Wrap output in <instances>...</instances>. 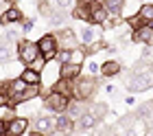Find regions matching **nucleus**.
Wrapping results in <instances>:
<instances>
[{"mask_svg":"<svg viewBox=\"0 0 153 136\" xmlns=\"http://www.w3.org/2000/svg\"><path fill=\"white\" fill-rule=\"evenodd\" d=\"M96 92V77H76L72 79V99L76 101H90L92 95Z\"/></svg>","mask_w":153,"mask_h":136,"instance_id":"1","label":"nucleus"},{"mask_svg":"<svg viewBox=\"0 0 153 136\" xmlns=\"http://www.w3.org/2000/svg\"><path fill=\"white\" fill-rule=\"evenodd\" d=\"M4 40L9 42H20V31L13 26H4Z\"/></svg>","mask_w":153,"mask_h":136,"instance_id":"26","label":"nucleus"},{"mask_svg":"<svg viewBox=\"0 0 153 136\" xmlns=\"http://www.w3.org/2000/svg\"><path fill=\"white\" fill-rule=\"evenodd\" d=\"M20 79H22L26 86H42V75L35 73V70H31L29 66H26L22 73H20Z\"/></svg>","mask_w":153,"mask_h":136,"instance_id":"19","label":"nucleus"},{"mask_svg":"<svg viewBox=\"0 0 153 136\" xmlns=\"http://www.w3.org/2000/svg\"><path fill=\"white\" fill-rule=\"evenodd\" d=\"M103 2V7L107 9V13H109V18H120V13H123V9H125V0H101Z\"/></svg>","mask_w":153,"mask_h":136,"instance_id":"18","label":"nucleus"},{"mask_svg":"<svg viewBox=\"0 0 153 136\" xmlns=\"http://www.w3.org/2000/svg\"><path fill=\"white\" fill-rule=\"evenodd\" d=\"M42 97H44V105L48 110H53L55 114H66L68 103H70V97L61 95V92H55V90H51L48 95L42 92Z\"/></svg>","mask_w":153,"mask_h":136,"instance_id":"3","label":"nucleus"},{"mask_svg":"<svg viewBox=\"0 0 153 136\" xmlns=\"http://www.w3.org/2000/svg\"><path fill=\"white\" fill-rule=\"evenodd\" d=\"M134 44H144V46H151L153 48V24H147L138 31H131V38H129Z\"/></svg>","mask_w":153,"mask_h":136,"instance_id":"9","label":"nucleus"},{"mask_svg":"<svg viewBox=\"0 0 153 136\" xmlns=\"http://www.w3.org/2000/svg\"><path fill=\"white\" fill-rule=\"evenodd\" d=\"M4 2H7V5H9V7H11L13 2H16V0H4Z\"/></svg>","mask_w":153,"mask_h":136,"instance_id":"37","label":"nucleus"},{"mask_svg":"<svg viewBox=\"0 0 153 136\" xmlns=\"http://www.w3.org/2000/svg\"><path fill=\"white\" fill-rule=\"evenodd\" d=\"M70 55H72V51H68V48H61V51H57V57H55V59H57L59 66H61V64H68V62H70Z\"/></svg>","mask_w":153,"mask_h":136,"instance_id":"28","label":"nucleus"},{"mask_svg":"<svg viewBox=\"0 0 153 136\" xmlns=\"http://www.w3.org/2000/svg\"><path fill=\"white\" fill-rule=\"evenodd\" d=\"M90 114H94V116H96V121H99V119H103V116L107 114V105H105V103H96V105H92Z\"/></svg>","mask_w":153,"mask_h":136,"instance_id":"25","label":"nucleus"},{"mask_svg":"<svg viewBox=\"0 0 153 136\" xmlns=\"http://www.w3.org/2000/svg\"><path fill=\"white\" fill-rule=\"evenodd\" d=\"M125 22H127V26L131 29V31H138V29L147 26V22H144V20H142L140 16H138V13H136V16H129L127 20H125Z\"/></svg>","mask_w":153,"mask_h":136,"instance_id":"24","label":"nucleus"},{"mask_svg":"<svg viewBox=\"0 0 153 136\" xmlns=\"http://www.w3.org/2000/svg\"><path fill=\"white\" fill-rule=\"evenodd\" d=\"M88 11H90V24L92 26H105L109 20L107 9L103 7L101 0H90L88 2Z\"/></svg>","mask_w":153,"mask_h":136,"instance_id":"4","label":"nucleus"},{"mask_svg":"<svg viewBox=\"0 0 153 136\" xmlns=\"http://www.w3.org/2000/svg\"><path fill=\"white\" fill-rule=\"evenodd\" d=\"M138 16H140L144 22H153V2H144L142 7H140V11H138Z\"/></svg>","mask_w":153,"mask_h":136,"instance_id":"23","label":"nucleus"},{"mask_svg":"<svg viewBox=\"0 0 153 136\" xmlns=\"http://www.w3.org/2000/svg\"><path fill=\"white\" fill-rule=\"evenodd\" d=\"M94 127H96V116L90 114V112H83L81 116L74 121V130H79V132H90V130H94Z\"/></svg>","mask_w":153,"mask_h":136,"instance_id":"16","label":"nucleus"},{"mask_svg":"<svg viewBox=\"0 0 153 136\" xmlns=\"http://www.w3.org/2000/svg\"><path fill=\"white\" fill-rule=\"evenodd\" d=\"M39 13H42V16H46V18L53 16V7H51L48 0H39Z\"/></svg>","mask_w":153,"mask_h":136,"instance_id":"30","label":"nucleus"},{"mask_svg":"<svg viewBox=\"0 0 153 136\" xmlns=\"http://www.w3.org/2000/svg\"><path fill=\"white\" fill-rule=\"evenodd\" d=\"M153 86V70L149 68L147 73H134V77L127 81V90L129 92H142Z\"/></svg>","mask_w":153,"mask_h":136,"instance_id":"5","label":"nucleus"},{"mask_svg":"<svg viewBox=\"0 0 153 136\" xmlns=\"http://www.w3.org/2000/svg\"><path fill=\"white\" fill-rule=\"evenodd\" d=\"M99 68H101V66H99L96 62H92V64H90V73H92V77H94L96 73H99Z\"/></svg>","mask_w":153,"mask_h":136,"instance_id":"35","label":"nucleus"},{"mask_svg":"<svg viewBox=\"0 0 153 136\" xmlns=\"http://www.w3.org/2000/svg\"><path fill=\"white\" fill-rule=\"evenodd\" d=\"M18 59L24 64V66H29V64L35 59V57H39V51H37V44L31 40H20L18 42Z\"/></svg>","mask_w":153,"mask_h":136,"instance_id":"6","label":"nucleus"},{"mask_svg":"<svg viewBox=\"0 0 153 136\" xmlns=\"http://www.w3.org/2000/svg\"><path fill=\"white\" fill-rule=\"evenodd\" d=\"M74 2H76V5H88L90 0H74Z\"/></svg>","mask_w":153,"mask_h":136,"instance_id":"36","label":"nucleus"},{"mask_svg":"<svg viewBox=\"0 0 153 136\" xmlns=\"http://www.w3.org/2000/svg\"><path fill=\"white\" fill-rule=\"evenodd\" d=\"M42 95V86H26L24 90L16 92V95L9 97V108H16L18 103H24V101H31V99H35Z\"/></svg>","mask_w":153,"mask_h":136,"instance_id":"7","label":"nucleus"},{"mask_svg":"<svg viewBox=\"0 0 153 136\" xmlns=\"http://www.w3.org/2000/svg\"><path fill=\"white\" fill-rule=\"evenodd\" d=\"M55 38H57V42H61L64 44V48H68V51H74V48H79V38H76V33L72 31V29H61L59 33H55Z\"/></svg>","mask_w":153,"mask_h":136,"instance_id":"10","label":"nucleus"},{"mask_svg":"<svg viewBox=\"0 0 153 136\" xmlns=\"http://www.w3.org/2000/svg\"><path fill=\"white\" fill-rule=\"evenodd\" d=\"M22 20H24L22 11H20L16 5H11L9 9L0 16V24H2V26H13V24H18V22H22Z\"/></svg>","mask_w":153,"mask_h":136,"instance_id":"11","label":"nucleus"},{"mask_svg":"<svg viewBox=\"0 0 153 136\" xmlns=\"http://www.w3.org/2000/svg\"><path fill=\"white\" fill-rule=\"evenodd\" d=\"M37 44V51H39V57H44L46 64L53 62L57 57V51H59V42L55 38V33H44L42 38L35 42Z\"/></svg>","mask_w":153,"mask_h":136,"instance_id":"2","label":"nucleus"},{"mask_svg":"<svg viewBox=\"0 0 153 136\" xmlns=\"http://www.w3.org/2000/svg\"><path fill=\"white\" fill-rule=\"evenodd\" d=\"M83 112H85V110H83V101L70 99V103H68V110H66V114H68V116H70L72 121H76V119H79Z\"/></svg>","mask_w":153,"mask_h":136,"instance_id":"21","label":"nucleus"},{"mask_svg":"<svg viewBox=\"0 0 153 136\" xmlns=\"http://www.w3.org/2000/svg\"><path fill=\"white\" fill-rule=\"evenodd\" d=\"M0 108H9V95L0 92Z\"/></svg>","mask_w":153,"mask_h":136,"instance_id":"33","label":"nucleus"},{"mask_svg":"<svg viewBox=\"0 0 153 136\" xmlns=\"http://www.w3.org/2000/svg\"><path fill=\"white\" fill-rule=\"evenodd\" d=\"M72 18H74V20H81V22H90L88 5H76L74 9H72Z\"/></svg>","mask_w":153,"mask_h":136,"instance_id":"22","label":"nucleus"},{"mask_svg":"<svg viewBox=\"0 0 153 136\" xmlns=\"http://www.w3.org/2000/svg\"><path fill=\"white\" fill-rule=\"evenodd\" d=\"M120 70H123V66L118 64L116 59H105L101 64V68H99V73L103 75V77H116V75H120Z\"/></svg>","mask_w":153,"mask_h":136,"instance_id":"17","label":"nucleus"},{"mask_svg":"<svg viewBox=\"0 0 153 136\" xmlns=\"http://www.w3.org/2000/svg\"><path fill=\"white\" fill-rule=\"evenodd\" d=\"M72 2H74V0H55V7H57L59 11H66Z\"/></svg>","mask_w":153,"mask_h":136,"instance_id":"31","label":"nucleus"},{"mask_svg":"<svg viewBox=\"0 0 153 136\" xmlns=\"http://www.w3.org/2000/svg\"><path fill=\"white\" fill-rule=\"evenodd\" d=\"M26 130H29V119H24V116L7 119V136H22Z\"/></svg>","mask_w":153,"mask_h":136,"instance_id":"8","label":"nucleus"},{"mask_svg":"<svg viewBox=\"0 0 153 136\" xmlns=\"http://www.w3.org/2000/svg\"><path fill=\"white\" fill-rule=\"evenodd\" d=\"M29 68L42 75V68H46V59H44V57H35V59H33V62L29 64Z\"/></svg>","mask_w":153,"mask_h":136,"instance_id":"27","label":"nucleus"},{"mask_svg":"<svg viewBox=\"0 0 153 136\" xmlns=\"http://www.w3.org/2000/svg\"><path fill=\"white\" fill-rule=\"evenodd\" d=\"M29 136H42V134H37V132H31V134H29Z\"/></svg>","mask_w":153,"mask_h":136,"instance_id":"38","label":"nucleus"},{"mask_svg":"<svg viewBox=\"0 0 153 136\" xmlns=\"http://www.w3.org/2000/svg\"><path fill=\"white\" fill-rule=\"evenodd\" d=\"M96 40H101V31H99V26H85V29H81V38H79V44L81 46H92Z\"/></svg>","mask_w":153,"mask_h":136,"instance_id":"14","label":"nucleus"},{"mask_svg":"<svg viewBox=\"0 0 153 136\" xmlns=\"http://www.w3.org/2000/svg\"><path fill=\"white\" fill-rule=\"evenodd\" d=\"M151 136H153V132H151Z\"/></svg>","mask_w":153,"mask_h":136,"instance_id":"40","label":"nucleus"},{"mask_svg":"<svg viewBox=\"0 0 153 136\" xmlns=\"http://www.w3.org/2000/svg\"><path fill=\"white\" fill-rule=\"evenodd\" d=\"M11 59V46L9 44H0V64Z\"/></svg>","mask_w":153,"mask_h":136,"instance_id":"29","label":"nucleus"},{"mask_svg":"<svg viewBox=\"0 0 153 136\" xmlns=\"http://www.w3.org/2000/svg\"><path fill=\"white\" fill-rule=\"evenodd\" d=\"M0 136H7V121L0 119Z\"/></svg>","mask_w":153,"mask_h":136,"instance_id":"34","label":"nucleus"},{"mask_svg":"<svg viewBox=\"0 0 153 136\" xmlns=\"http://www.w3.org/2000/svg\"><path fill=\"white\" fill-rule=\"evenodd\" d=\"M81 68H83V64H72V62L61 64L59 66V79H66V81L76 79V77L81 75Z\"/></svg>","mask_w":153,"mask_h":136,"instance_id":"13","label":"nucleus"},{"mask_svg":"<svg viewBox=\"0 0 153 136\" xmlns=\"http://www.w3.org/2000/svg\"><path fill=\"white\" fill-rule=\"evenodd\" d=\"M55 130L61 136H70L74 132V121L68 116V114H57V116H55Z\"/></svg>","mask_w":153,"mask_h":136,"instance_id":"12","label":"nucleus"},{"mask_svg":"<svg viewBox=\"0 0 153 136\" xmlns=\"http://www.w3.org/2000/svg\"><path fill=\"white\" fill-rule=\"evenodd\" d=\"M33 132H37L42 136H48L55 132V119L53 116H39L35 121V125H33Z\"/></svg>","mask_w":153,"mask_h":136,"instance_id":"15","label":"nucleus"},{"mask_svg":"<svg viewBox=\"0 0 153 136\" xmlns=\"http://www.w3.org/2000/svg\"><path fill=\"white\" fill-rule=\"evenodd\" d=\"M103 136H114V134H103Z\"/></svg>","mask_w":153,"mask_h":136,"instance_id":"39","label":"nucleus"},{"mask_svg":"<svg viewBox=\"0 0 153 136\" xmlns=\"http://www.w3.org/2000/svg\"><path fill=\"white\" fill-rule=\"evenodd\" d=\"M129 136H147V121L142 116H136L129 127Z\"/></svg>","mask_w":153,"mask_h":136,"instance_id":"20","label":"nucleus"},{"mask_svg":"<svg viewBox=\"0 0 153 136\" xmlns=\"http://www.w3.org/2000/svg\"><path fill=\"white\" fill-rule=\"evenodd\" d=\"M33 26H35V22H33L31 18H29V20H22V31H24V33H29Z\"/></svg>","mask_w":153,"mask_h":136,"instance_id":"32","label":"nucleus"}]
</instances>
